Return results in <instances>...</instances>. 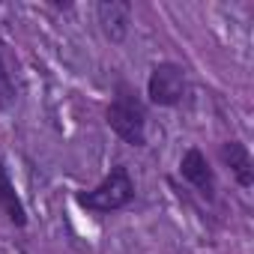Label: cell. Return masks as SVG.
Instances as JSON below:
<instances>
[{
	"label": "cell",
	"instance_id": "6da1fadb",
	"mask_svg": "<svg viewBox=\"0 0 254 254\" xmlns=\"http://www.w3.org/2000/svg\"><path fill=\"white\" fill-rule=\"evenodd\" d=\"M132 197H135V186L129 180V171L126 168H111V174L93 191L78 194V203L93 209V212H114V209L126 206Z\"/></svg>",
	"mask_w": 254,
	"mask_h": 254
},
{
	"label": "cell",
	"instance_id": "7a4b0ae2",
	"mask_svg": "<svg viewBox=\"0 0 254 254\" xmlns=\"http://www.w3.org/2000/svg\"><path fill=\"white\" fill-rule=\"evenodd\" d=\"M108 126L132 147L144 144V108L129 96V93H120L111 105H108Z\"/></svg>",
	"mask_w": 254,
	"mask_h": 254
},
{
	"label": "cell",
	"instance_id": "3957f363",
	"mask_svg": "<svg viewBox=\"0 0 254 254\" xmlns=\"http://www.w3.org/2000/svg\"><path fill=\"white\" fill-rule=\"evenodd\" d=\"M183 90H186V75L180 66L174 63H159L150 75V84H147V93L156 105H177L183 99Z\"/></svg>",
	"mask_w": 254,
	"mask_h": 254
},
{
	"label": "cell",
	"instance_id": "277c9868",
	"mask_svg": "<svg viewBox=\"0 0 254 254\" xmlns=\"http://www.w3.org/2000/svg\"><path fill=\"white\" fill-rule=\"evenodd\" d=\"M99 24H102L108 39L123 42L126 33H129V24H132V6L123 3V0H102L99 3Z\"/></svg>",
	"mask_w": 254,
	"mask_h": 254
},
{
	"label": "cell",
	"instance_id": "5b68a950",
	"mask_svg": "<svg viewBox=\"0 0 254 254\" xmlns=\"http://www.w3.org/2000/svg\"><path fill=\"white\" fill-rule=\"evenodd\" d=\"M180 171H183V177H186L197 191H203L206 197H212V191H215V177H212V171H209V165H206V159H203L200 150H189V153L183 156Z\"/></svg>",
	"mask_w": 254,
	"mask_h": 254
},
{
	"label": "cell",
	"instance_id": "8992f818",
	"mask_svg": "<svg viewBox=\"0 0 254 254\" xmlns=\"http://www.w3.org/2000/svg\"><path fill=\"white\" fill-rule=\"evenodd\" d=\"M221 159L230 165V171L236 174V180H239V186H251L254 183V171H251V156H248V150L239 144V141H230V144H224L221 147Z\"/></svg>",
	"mask_w": 254,
	"mask_h": 254
},
{
	"label": "cell",
	"instance_id": "52a82bcc",
	"mask_svg": "<svg viewBox=\"0 0 254 254\" xmlns=\"http://www.w3.org/2000/svg\"><path fill=\"white\" fill-rule=\"evenodd\" d=\"M0 206L6 209V215H9V221H12V224H18V227H24V224H27L24 206H21V200H18V194H15V186H12V180L6 177V168H3V162H0Z\"/></svg>",
	"mask_w": 254,
	"mask_h": 254
},
{
	"label": "cell",
	"instance_id": "ba28073f",
	"mask_svg": "<svg viewBox=\"0 0 254 254\" xmlns=\"http://www.w3.org/2000/svg\"><path fill=\"white\" fill-rule=\"evenodd\" d=\"M12 96H15V90H12L9 72H6L3 60H0V105H9V102H12Z\"/></svg>",
	"mask_w": 254,
	"mask_h": 254
}]
</instances>
